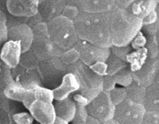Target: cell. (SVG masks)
I'll return each mask as SVG.
<instances>
[{"label": "cell", "mask_w": 159, "mask_h": 124, "mask_svg": "<svg viewBox=\"0 0 159 124\" xmlns=\"http://www.w3.org/2000/svg\"></svg>", "instance_id": "9f6ffc18"}, {"label": "cell", "mask_w": 159, "mask_h": 124, "mask_svg": "<svg viewBox=\"0 0 159 124\" xmlns=\"http://www.w3.org/2000/svg\"><path fill=\"white\" fill-rule=\"evenodd\" d=\"M34 92L35 100H42L48 103H53L54 100L52 89L39 86L34 89Z\"/></svg>", "instance_id": "f546056e"}, {"label": "cell", "mask_w": 159, "mask_h": 124, "mask_svg": "<svg viewBox=\"0 0 159 124\" xmlns=\"http://www.w3.org/2000/svg\"><path fill=\"white\" fill-rule=\"evenodd\" d=\"M39 3H40V2H42V1H43L45 0H39Z\"/></svg>", "instance_id": "11a10c76"}, {"label": "cell", "mask_w": 159, "mask_h": 124, "mask_svg": "<svg viewBox=\"0 0 159 124\" xmlns=\"http://www.w3.org/2000/svg\"><path fill=\"white\" fill-rule=\"evenodd\" d=\"M109 92L111 100L115 106L121 104L127 99V92L125 87H115Z\"/></svg>", "instance_id": "1f68e13d"}, {"label": "cell", "mask_w": 159, "mask_h": 124, "mask_svg": "<svg viewBox=\"0 0 159 124\" xmlns=\"http://www.w3.org/2000/svg\"><path fill=\"white\" fill-rule=\"evenodd\" d=\"M12 120L16 124H34V119L30 113L26 112H17L12 116Z\"/></svg>", "instance_id": "d590c367"}, {"label": "cell", "mask_w": 159, "mask_h": 124, "mask_svg": "<svg viewBox=\"0 0 159 124\" xmlns=\"http://www.w3.org/2000/svg\"><path fill=\"white\" fill-rule=\"evenodd\" d=\"M5 2L6 0H0V9L5 12L4 8H5Z\"/></svg>", "instance_id": "f5cc1de1"}, {"label": "cell", "mask_w": 159, "mask_h": 124, "mask_svg": "<svg viewBox=\"0 0 159 124\" xmlns=\"http://www.w3.org/2000/svg\"><path fill=\"white\" fill-rule=\"evenodd\" d=\"M34 37H48V29L47 22L44 21L35 25L32 28Z\"/></svg>", "instance_id": "8d00e7d4"}, {"label": "cell", "mask_w": 159, "mask_h": 124, "mask_svg": "<svg viewBox=\"0 0 159 124\" xmlns=\"http://www.w3.org/2000/svg\"><path fill=\"white\" fill-rule=\"evenodd\" d=\"M34 124H39V123L36 122ZM53 124H69V123L66 122V121H65V120H62V119H61L60 118L57 117L55 120V122H54V123Z\"/></svg>", "instance_id": "f907efd6"}, {"label": "cell", "mask_w": 159, "mask_h": 124, "mask_svg": "<svg viewBox=\"0 0 159 124\" xmlns=\"http://www.w3.org/2000/svg\"><path fill=\"white\" fill-rule=\"evenodd\" d=\"M71 98H72L73 100L75 102L76 105L86 106L89 103L88 100L85 97H84L83 95H82L81 94H80L78 92L74 93L73 94V96L71 97Z\"/></svg>", "instance_id": "bcb514c9"}, {"label": "cell", "mask_w": 159, "mask_h": 124, "mask_svg": "<svg viewBox=\"0 0 159 124\" xmlns=\"http://www.w3.org/2000/svg\"><path fill=\"white\" fill-rule=\"evenodd\" d=\"M7 14L0 9V49L4 42L7 40Z\"/></svg>", "instance_id": "836d02e7"}, {"label": "cell", "mask_w": 159, "mask_h": 124, "mask_svg": "<svg viewBox=\"0 0 159 124\" xmlns=\"http://www.w3.org/2000/svg\"><path fill=\"white\" fill-rule=\"evenodd\" d=\"M142 124H159V112L146 111Z\"/></svg>", "instance_id": "ab89813d"}, {"label": "cell", "mask_w": 159, "mask_h": 124, "mask_svg": "<svg viewBox=\"0 0 159 124\" xmlns=\"http://www.w3.org/2000/svg\"><path fill=\"white\" fill-rule=\"evenodd\" d=\"M47 25L50 39L62 51L74 47L80 40L73 20L61 15L47 22Z\"/></svg>", "instance_id": "3957f363"}, {"label": "cell", "mask_w": 159, "mask_h": 124, "mask_svg": "<svg viewBox=\"0 0 159 124\" xmlns=\"http://www.w3.org/2000/svg\"><path fill=\"white\" fill-rule=\"evenodd\" d=\"M158 30H159V19L157 20L153 24L142 25L140 31L145 37H147V36L158 35Z\"/></svg>", "instance_id": "74e56055"}, {"label": "cell", "mask_w": 159, "mask_h": 124, "mask_svg": "<svg viewBox=\"0 0 159 124\" xmlns=\"http://www.w3.org/2000/svg\"><path fill=\"white\" fill-rule=\"evenodd\" d=\"M66 3L65 0H45L39 3L38 12L45 22L61 15Z\"/></svg>", "instance_id": "ac0fdd59"}, {"label": "cell", "mask_w": 159, "mask_h": 124, "mask_svg": "<svg viewBox=\"0 0 159 124\" xmlns=\"http://www.w3.org/2000/svg\"><path fill=\"white\" fill-rule=\"evenodd\" d=\"M158 6V0H135L126 9L134 16L143 19L155 11Z\"/></svg>", "instance_id": "ffe728a7"}, {"label": "cell", "mask_w": 159, "mask_h": 124, "mask_svg": "<svg viewBox=\"0 0 159 124\" xmlns=\"http://www.w3.org/2000/svg\"><path fill=\"white\" fill-rule=\"evenodd\" d=\"M110 15L111 12L89 13L80 11L73 20L79 38L98 46L109 48L112 46Z\"/></svg>", "instance_id": "6da1fadb"}, {"label": "cell", "mask_w": 159, "mask_h": 124, "mask_svg": "<svg viewBox=\"0 0 159 124\" xmlns=\"http://www.w3.org/2000/svg\"><path fill=\"white\" fill-rule=\"evenodd\" d=\"M78 89L79 84L76 78L73 73H68L63 76L59 86L52 89L54 100L65 99L76 93Z\"/></svg>", "instance_id": "e0dca14e"}, {"label": "cell", "mask_w": 159, "mask_h": 124, "mask_svg": "<svg viewBox=\"0 0 159 124\" xmlns=\"http://www.w3.org/2000/svg\"><path fill=\"white\" fill-rule=\"evenodd\" d=\"M74 47L80 54V61L88 66L97 61L105 62L110 54L109 48L98 46L80 39Z\"/></svg>", "instance_id": "ba28073f"}, {"label": "cell", "mask_w": 159, "mask_h": 124, "mask_svg": "<svg viewBox=\"0 0 159 124\" xmlns=\"http://www.w3.org/2000/svg\"><path fill=\"white\" fill-rule=\"evenodd\" d=\"M43 87L53 89L59 86L63 76L70 73L69 65L65 64L59 57L41 61L37 68Z\"/></svg>", "instance_id": "5b68a950"}, {"label": "cell", "mask_w": 159, "mask_h": 124, "mask_svg": "<svg viewBox=\"0 0 159 124\" xmlns=\"http://www.w3.org/2000/svg\"><path fill=\"white\" fill-rule=\"evenodd\" d=\"M142 19L126 9L117 7L111 12L109 31L112 45L126 46L141 30Z\"/></svg>", "instance_id": "7a4b0ae2"}, {"label": "cell", "mask_w": 159, "mask_h": 124, "mask_svg": "<svg viewBox=\"0 0 159 124\" xmlns=\"http://www.w3.org/2000/svg\"><path fill=\"white\" fill-rule=\"evenodd\" d=\"M101 124H119V123L114 119H111L110 120H108V121H106L104 122H102V123H101Z\"/></svg>", "instance_id": "816d5d0a"}, {"label": "cell", "mask_w": 159, "mask_h": 124, "mask_svg": "<svg viewBox=\"0 0 159 124\" xmlns=\"http://www.w3.org/2000/svg\"><path fill=\"white\" fill-rule=\"evenodd\" d=\"M35 100L34 89H25V91L24 94L21 102L23 104V106L26 108L29 109L30 105Z\"/></svg>", "instance_id": "ee69618b"}, {"label": "cell", "mask_w": 159, "mask_h": 124, "mask_svg": "<svg viewBox=\"0 0 159 124\" xmlns=\"http://www.w3.org/2000/svg\"><path fill=\"white\" fill-rule=\"evenodd\" d=\"M158 35L146 37L147 42L145 48L147 51V57L150 59L158 58Z\"/></svg>", "instance_id": "83f0119b"}, {"label": "cell", "mask_w": 159, "mask_h": 124, "mask_svg": "<svg viewBox=\"0 0 159 124\" xmlns=\"http://www.w3.org/2000/svg\"><path fill=\"white\" fill-rule=\"evenodd\" d=\"M66 5H75V0H65Z\"/></svg>", "instance_id": "db71d44e"}, {"label": "cell", "mask_w": 159, "mask_h": 124, "mask_svg": "<svg viewBox=\"0 0 159 124\" xmlns=\"http://www.w3.org/2000/svg\"><path fill=\"white\" fill-rule=\"evenodd\" d=\"M80 11L89 13L110 12L117 8L116 0H75Z\"/></svg>", "instance_id": "2e32d148"}, {"label": "cell", "mask_w": 159, "mask_h": 124, "mask_svg": "<svg viewBox=\"0 0 159 124\" xmlns=\"http://www.w3.org/2000/svg\"><path fill=\"white\" fill-rule=\"evenodd\" d=\"M84 124H101V122L96 118L89 115Z\"/></svg>", "instance_id": "681fc988"}, {"label": "cell", "mask_w": 159, "mask_h": 124, "mask_svg": "<svg viewBox=\"0 0 159 124\" xmlns=\"http://www.w3.org/2000/svg\"><path fill=\"white\" fill-rule=\"evenodd\" d=\"M33 39L34 35L32 29L26 23L16 24L8 28L7 40L19 41L22 53L30 48Z\"/></svg>", "instance_id": "9a60e30c"}, {"label": "cell", "mask_w": 159, "mask_h": 124, "mask_svg": "<svg viewBox=\"0 0 159 124\" xmlns=\"http://www.w3.org/2000/svg\"><path fill=\"white\" fill-rule=\"evenodd\" d=\"M135 0H116L117 7L121 9H127L128 8Z\"/></svg>", "instance_id": "c3c4849f"}, {"label": "cell", "mask_w": 159, "mask_h": 124, "mask_svg": "<svg viewBox=\"0 0 159 124\" xmlns=\"http://www.w3.org/2000/svg\"><path fill=\"white\" fill-rule=\"evenodd\" d=\"M105 63L107 64V74L114 76L122 69L128 66L126 61L121 60L111 53Z\"/></svg>", "instance_id": "d4e9b609"}, {"label": "cell", "mask_w": 159, "mask_h": 124, "mask_svg": "<svg viewBox=\"0 0 159 124\" xmlns=\"http://www.w3.org/2000/svg\"><path fill=\"white\" fill-rule=\"evenodd\" d=\"M89 68L95 74L102 77L107 74V64L104 61H97L90 65Z\"/></svg>", "instance_id": "b9f144b4"}, {"label": "cell", "mask_w": 159, "mask_h": 124, "mask_svg": "<svg viewBox=\"0 0 159 124\" xmlns=\"http://www.w3.org/2000/svg\"><path fill=\"white\" fill-rule=\"evenodd\" d=\"M21 54L20 42L7 40L0 49V61L12 69L19 64Z\"/></svg>", "instance_id": "5bb4252c"}, {"label": "cell", "mask_w": 159, "mask_h": 124, "mask_svg": "<svg viewBox=\"0 0 159 124\" xmlns=\"http://www.w3.org/2000/svg\"><path fill=\"white\" fill-rule=\"evenodd\" d=\"M113 76L116 83L123 87H128L134 82L132 73L130 71L129 65Z\"/></svg>", "instance_id": "4316f807"}, {"label": "cell", "mask_w": 159, "mask_h": 124, "mask_svg": "<svg viewBox=\"0 0 159 124\" xmlns=\"http://www.w3.org/2000/svg\"><path fill=\"white\" fill-rule=\"evenodd\" d=\"M143 106L146 111L159 112V83L157 79L146 88Z\"/></svg>", "instance_id": "44dd1931"}, {"label": "cell", "mask_w": 159, "mask_h": 124, "mask_svg": "<svg viewBox=\"0 0 159 124\" xmlns=\"http://www.w3.org/2000/svg\"><path fill=\"white\" fill-rule=\"evenodd\" d=\"M146 42V37L142 33L141 31H140L131 41L130 45L132 48L133 50H135L145 47Z\"/></svg>", "instance_id": "f35d334b"}, {"label": "cell", "mask_w": 159, "mask_h": 124, "mask_svg": "<svg viewBox=\"0 0 159 124\" xmlns=\"http://www.w3.org/2000/svg\"><path fill=\"white\" fill-rule=\"evenodd\" d=\"M13 81L11 69L0 61V98H5L3 91L6 86Z\"/></svg>", "instance_id": "f1b7e54d"}, {"label": "cell", "mask_w": 159, "mask_h": 124, "mask_svg": "<svg viewBox=\"0 0 159 124\" xmlns=\"http://www.w3.org/2000/svg\"><path fill=\"white\" fill-rule=\"evenodd\" d=\"M30 49L40 61L52 57L60 58L63 51L55 45L48 37H34Z\"/></svg>", "instance_id": "30bf717a"}, {"label": "cell", "mask_w": 159, "mask_h": 124, "mask_svg": "<svg viewBox=\"0 0 159 124\" xmlns=\"http://www.w3.org/2000/svg\"><path fill=\"white\" fill-rule=\"evenodd\" d=\"M60 58L66 65L73 64L80 60V54L75 47L65 50L61 54Z\"/></svg>", "instance_id": "4dcf8cb0"}, {"label": "cell", "mask_w": 159, "mask_h": 124, "mask_svg": "<svg viewBox=\"0 0 159 124\" xmlns=\"http://www.w3.org/2000/svg\"><path fill=\"white\" fill-rule=\"evenodd\" d=\"M40 61L30 49L22 53L19 65L27 70L37 69Z\"/></svg>", "instance_id": "484cf974"}, {"label": "cell", "mask_w": 159, "mask_h": 124, "mask_svg": "<svg viewBox=\"0 0 159 124\" xmlns=\"http://www.w3.org/2000/svg\"><path fill=\"white\" fill-rule=\"evenodd\" d=\"M125 88L127 92V99L135 103L143 104L147 87L134 81L130 86Z\"/></svg>", "instance_id": "cb8c5ba5"}, {"label": "cell", "mask_w": 159, "mask_h": 124, "mask_svg": "<svg viewBox=\"0 0 159 124\" xmlns=\"http://www.w3.org/2000/svg\"><path fill=\"white\" fill-rule=\"evenodd\" d=\"M158 19V11L157 7L155 11L152 12L147 16L142 19V25L153 24Z\"/></svg>", "instance_id": "f6af8a7d"}, {"label": "cell", "mask_w": 159, "mask_h": 124, "mask_svg": "<svg viewBox=\"0 0 159 124\" xmlns=\"http://www.w3.org/2000/svg\"><path fill=\"white\" fill-rule=\"evenodd\" d=\"M11 74L13 79L19 82L25 89H34L43 86L37 69L27 70L18 64L11 69Z\"/></svg>", "instance_id": "4fadbf2b"}, {"label": "cell", "mask_w": 159, "mask_h": 124, "mask_svg": "<svg viewBox=\"0 0 159 124\" xmlns=\"http://www.w3.org/2000/svg\"><path fill=\"white\" fill-rule=\"evenodd\" d=\"M43 20L42 17L38 12L34 16L28 18L26 24L32 29L35 25H36L38 23L41 22H43Z\"/></svg>", "instance_id": "7dc6e473"}, {"label": "cell", "mask_w": 159, "mask_h": 124, "mask_svg": "<svg viewBox=\"0 0 159 124\" xmlns=\"http://www.w3.org/2000/svg\"><path fill=\"white\" fill-rule=\"evenodd\" d=\"M28 110L39 124H53L57 118L53 103L34 100Z\"/></svg>", "instance_id": "7c38bea8"}, {"label": "cell", "mask_w": 159, "mask_h": 124, "mask_svg": "<svg viewBox=\"0 0 159 124\" xmlns=\"http://www.w3.org/2000/svg\"><path fill=\"white\" fill-rule=\"evenodd\" d=\"M69 69L79 84L76 92L85 97L89 102L102 91V77L95 74L89 66L80 60L69 65Z\"/></svg>", "instance_id": "277c9868"}, {"label": "cell", "mask_w": 159, "mask_h": 124, "mask_svg": "<svg viewBox=\"0 0 159 124\" xmlns=\"http://www.w3.org/2000/svg\"><path fill=\"white\" fill-rule=\"evenodd\" d=\"M86 107L88 115L101 123L114 118L116 106L111 100L109 92L102 91Z\"/></svg>", "instance_id": "8992f818"}, {"label": "cell", "mask_w": 159, "mask_h": 124, "mask_svg": "<svg viewBox=\"0 0 159 124\" xmlns=\"http://www.w3.org/2000/svg\"><path fill=\"white\" fill-rule=\"evenodd\" d=\"M79 12L80 10L75 5H66L63 9L61 16L73 20Z\"/></svg>", "instance_id": "60d3db41"}, {"label": "cell", "mask_w": 159, "mask_h": 124, "mask_svg": "<svg viewBox=\"0 0 159 124\" xmlns=\"http://www.w3.org/2000/svg\"><path fill=\"white\" fill-rule=\"evenodd\" d=\"M25 91V89L13 79L6 86L3 91V94L8 100L21 102Z\"/></svg>", "instance_id": "603a6c76"}, {"label": "cell", "mask_w": 159, "mask_h": 124, "mask_svg": "<svg viewBox=\"0 0 159 124\" xmlns=\"http://www.w3.org/2000/svg\"><path fill=\"white\" fill-rule=\"evenodd\" d=\"M145 112L142 104L126 99L116 106L113 119L119 124H142Z\"/></svg>", "instance_id": "52a82bcc"}, {"label": "cell", "mask_w": 159, "mask_h": 124, "mask_svg": "<svg viewBox=\"0 0 159 124\" xmlns=\"http://www.w3.org/2000/svg\"><path fill=\"white\" fill-rule=\"evenodd\" d=\"M109 50L111 53L125 61H126L125 58L127 55H129L133 50L132 48L130 45L126 46L112 45L109 48Z\"/></svg>", "instance_id": "e575fe53"}, {"label": "cell", "mask_w": 159, "mask_h": 124, "mask_svg": "<svg viewBox=\"0 0 159 124\" xmlns=\"http://www.w3.org/2000/svg\"><path fill=\"white\" fill-rule=\"evenodd\" d=\"M39 0H6L4 11L7 15L29 18L38 12Z\"/></svg>", "instance_id": "9c48e42d"}, {"label": "cell", "mask_w": 159, "mask_h": 124, "mask_svg": "<svg viewBox=\"0 0 159 124\" xmlns=\"http://www.w3.org/2000/svg\"><path fill=\"white\" fill-rule=\"evenodd\" d=\"M116 85L113 76L106 74L102 77V91L110 92L116 87Z\"/></svg>", "instance_id": "7bdbcfd3"}, {"label": "cell", "mask_w": 159, "mask_h": 124, "mask_svg": "<svg viewBox=\"0 0 159 124\" xmlns=\"http://www.w3.org/2000/svg\"><path fill=\"white\" fill-rule=\"evenodd\" d=\"M53 107L57 117L68 123L72 121L76 110V104L71 96L61 100H53Z\"/></svg>", "instance_id": "d6986e66"}, {"label": "cell", "mask_w": 159, "mask_h": 124, "mask_svg": "<svg viewBox=\"0 0 159 124\" xmlns=\"http://www.w3.org/2000/svg\"><path fill=\"white\" fill-rule=\"evenodd\" d=\"M147 58V51L143 47L138 50H132L127 55L125 60L130 71L132 73H134L137 71L142 68Z\"/></svg>", "instance_id": "7402d4cb"}, {"label": "cell", "mask_w": 159, "mask_h": 124, "mask_svg": "<svg viewBox=\"0 0 159 124\" xmlns=\"http://www.w3.org/2000/svg\"><path fill=\"white\" fill-rule=\"evenodd\" d=\"M86 106L76 105V110L71 124H84L89 115L86 110Z\"/></svg>", "instance_id": "d6a6232c"}, {"label": "cell", "mask_w": 159, "mask_h": 124, "mask_svg": "<svg viewBox=\"0 0 159 124\" xmlns=\"http://www.w3.org/2000/svg\"><path fill=\"white\" fill-rule=\"evenodd\" d=\"M158 58L154 59L147 58L144 64L139 70L132 73L134 81L147 87L157 79H158Z\"/></svg>", "instance_id": "8fae6325"}]
</instances>
